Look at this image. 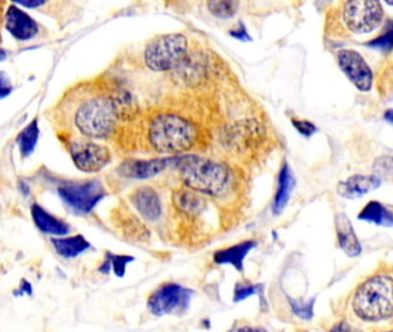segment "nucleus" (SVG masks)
Returning a JSON list of instances; mask_svg holds the SVG:
<instances>
[{"label":"nucleus","mask_w":393,"mask_h":332,"mask_svg":"<svg viewBox=\"0 0 393 332\" xmlns=\"http://www.w3.org/2000/svg\"><path fill=\"white\" fill-rule=\"evenodd\" d=\"M294 183H296V180H294V176L291 171L290 165L284 163L281 172H279V177H278L277 192H276L274 205H272V211L276 215H279L290 201Z\"/></svg>","instance_id":"nucleus-18"},{"label":"nucleus","mask_w":393,"mask_h":332,"mask_svg":"<svg viewBox=\"0 0 393 332\" xmlns=\"http://www.w3.org/2000/svg\"><path fill=\"white\" fill-rule=\"evenodd\" d=\"M208 9L212 16L218 18H231L235 16L238 12L239 3L237 1H220V0H214V1H208Z\"/></svg>","instance_id":"nucleus-22"},{"label":"nucleus","mask_w":393,"mask_h":332,"mask_svg":"<svg viewBox=\"0 0 393 332\" xmlns=\"http://www.w3.org/2000/svg\"><path fill=\"white\" fill-rule=\"evenodd\" d=\"M51 242L55 252L64 259H74L90 247L88 240L81 235L70 238H52Z\"/></svg>","instance_id":"nucleus-19"},{"label":"nucleus","mask_w":393,"mask_h":332,"mask_svg":"<svg viewBox=\"0 0 393 332\" xmlns=\"http://www.w3.org/2000/svg\"><path fill=\"white\" fill-rule=\"evenodd\" d=\"M381 178L375 174L363 176L355 174L339 183L338 194L343 198H357L366 196L381 186Z\"/></svg>","instance_id":"nucleus-14"},{"label":"nucleus","mask_w":393,"mask_h":332,"mask_svg":"<svg viewBox=\"0 0 393 332\" xmlns=\"http://www.w3.org/2000/svg\"><path fill=\"white\" fill-rule=\"evenodd\" d=\"M330 332H363L357 329L355 326L348 323V322H339L333 326V329Z\"/></svg>","instance_id":"nucleus-31"},{"label":"nucleus","mask_w":393,"mask_h":332,"mask_svg":"<svg viewBox=\"0 0 393 332\" xmlns=\"http://www.w3.org/2000/svg\"><path fill=\"white\" fill-rule=\"evenodd\" d=\"M255 246V241L247 240L225 250H218L215 253V262L220 264H231L235 269H238L239 272H242L244 259Z\"/></svg>","instance_id":"nucleus-17"},{"label":"nucleus","mask_w":393,"mask_h":332,"mask_svg":"<svg viewBox=\"0 0 393 332\" xmlns=\"http://www.w3.org/2000/svg\"><path fill=\"white\" fill-rule=\"evenodd\" d=\"M38 136H40V126H38V119L35 118L29 125L26 126L20 132V134L16 139L18 150L23 159H27L34 153L37 142H38Z\"/></svg>","instance_id":"nucleus-21"},{"label":"nucleus","mask_w":393,"mask_h":332,"mask_svg":"<svg viewBox=\"0 0 393 332\" xmlns=\"http://www.w3.org/2000/svg\"><path fill=\"white\" fill-rule=\"evenodd\" d=\"M188 40L183 34L157 36L144 50V63L153 72L162 73L179 68L186 59Z\"/></svg>","instance_id":"nucleus-5"},{"label":"nucleus","mask_w":393,"mask_h":332,"mask_svg":"<svg viewBox=\"0 0 393 332\" xmlns=\"http://www.w3.org/2000/svg\"><path fill=\"white\" fill-rule=\"evenodd\" d=\"M172 165V157L155 159H131L120 165V173L131 179H149L162 173Z\"/></svg>","instance_id":"nucleus-12"},{"label":"nucleus","mask_w":393,"mask_h":332,"mask_svg":"<svg viewBox=\"0 0 393 332\" xmlns=\"http://www.w3.org/2000/svg\"><path fill=\"white\" fill-rule=\"evenodd\" d=\"M5 27L16 40L31 41L40 33V26L31 16L13 4L5 13Z\"/></svg>","instance_id":"nucleus-11"},{"label":"nucleus","mask_w":393,"mask_h":332,"mask_svg":"<svg viewBox=\"0 0 393 332\" xmlns=\"http://www.w3.org/2000/svg\"><path fill=\"white\" fill-rule=\"evenodd\" d=\"M359 220L391 227L393 225L392 210L382 205L381 202L370 201L360 213Z\"/></svg>","instance_id":"nucleus-20"},{"label":"nucleus","mask_w":393,"mask_h":332,"mask_svg":"<svg viewBox=\"0 0 393 332\" xmlns=\"http://www.w3.org/2000/svg\"><path fill=\"white\" fill-rule=\"evenodd\" d=\"M129 198L137 213L148 222H156L162 216V203L158 194L151 187H139Z\"/></svg>","instance_id":"nucleus-13"},{"label":"nucleus","mask_w":393,"mask_h":332,"mask_svg":"<svg viewBox=\"0 0 393 332\" xmlns=\"http://www.w3.org/2000/svg\"><path fill=\"white\" fill-rule=\"evenodd\" d=\"M315 299L309 301L303 302L300 300H291L293 311L303 320H311L313 317V308H314Z\"/></svg>","instance_id":"nucleus-25"},{"label":"nucleus","mask_w":393,"mask_h":332,"mask_svg":"<svg viewBox=\"0 0 393 332\" xmlns=\"http://www.w3.org/2000/svg\"><path fill=\"white\" fill-rule=\"evenodd\" d=\"M198 137V127L177 113H157L148 126L150 146L164 155L186 153L196 144Z\"/></svg>","instance_id":"nucleus-2"},{"label":"nucleus","mask_w":393,"mask_h":332,"mask_svg":"<svg viewBox=\"0 0 393 332\" xmlns=\"http://www.w3.org/2000/svg\"><path fill=\"white\" fill-rule=\"evenodd\" d=\"M291 122H292V125L294 126L296 131L299 132L300 134L302 136H305L306 139H311L317 132L316 126L313 122H309V120L292 118Z\"/></svg>","instance_id":"nucleus-26"},{"label":"nucleus","mask_w":393,"mask_h":332,"mask_svg":"<svg viewBox=\"0 0 393 332\" xmlns=\"http://www.w3.org/2000/svg\"><path fill=\"white\" fill-rule=\"evenodd\" d=\"M261 287L250 285V284H237L235 291V301H241L248 296H253L255 293H259Z\"/></svg>","instance_id":"nucleus-27"},{"label":"nucleus","mask_w":393,"mask_h":332,"mask_svg":"<svg viewBox=\"0 0 393 332\" xmlns=\"http://www.w3.org/2000/svg\"><path fill=\"white\" fill-rule=\"evenodd\" d=\"M338 66L350 82L360 92L372 90L374 83V73L368 63L359 52L350 49H343L337 55Z\"/></svg>","instance_id":"nucleus-10"},{"label":"nucleus","mask_w":393,"mask_h":332,"mask_svg":"<svg viewBox=\"0 0 393 332\" xmlns=\"http://www.w3.org/2000/svg\"><path fill=\"white\" fill-rule=\"evenodd\" d=\"M107 259L110 263L111 269L118 277H124L126 272V267L129 262H131L134 257L126 255H114V254L107 253Z\"/></svg>","instance_id":"nucleus-24"},{"label":"nucleus","mask_w":393,"mask_h":332,"mask_svg":"<svg viewBox=\"0 0 393 332\" xmlns=\"http://www.w3.org/2000/svg\"><path fill=\"white\" fill-rule=\"evenodd\" d=\"M31 217L34 220L35 225L46 235H65L70 231L68 224L57 217L52 216L51 213L44 210L38 205L31 207Z\"/></svg>","instance_id":"nucleus-16"},{"label":"nucleus","mask_w":393,"mask_h":332,"mask_svg":"<svg viewBox=\"0 0 393 332\" xmlns=\"http://www.w3.org/2000/svg\"><path fill=\"white\" fill-rule=\"evenodd\" d=\"M172 165L179 172L181 181L198 194L220 196L229 183V171L214 159L198 155L179 156L172 157Z\"/></svg>","instance_id":"nucleus-3"},{"label":"nucleus","mask_w":393,"mask_h":332,"mask_svg":"<svg viewBox=\"0 0 393 332\" xmlns=\"http://www.w3.org/2000/svg\"><path fill=\"white\" fill-rule=\"evenodd\" d=\"M387 332H392V331H387Z\"/></svg>","instance_id":"nucleus-37"},{"label":"nucleus","mask_w":393,"mask_h":332,"mask_svg":"<svg viewBox=\"0 0 393 332\" xmlns=\"http://www.w3.org/2000/svg\"><path fill=\"white\" fill-rule=\"evenodd\" d=\"M238 332H267V330L262 329V328H252V326H244L242 329L239 330Z\"/></svg>","instance_id":"nucleus-33"},{"label":"nucleus","mask_w":393,"mask_h":332,"mask_svg":"<svg viewBox=\"0 0 393 332\" xmlns=\"http://www.w3.org/2000/svg\"><path fill=\"white\" fill-rule=\"evenodd\" d=\"M385 118H387V122H392V111H387V114H385Z\"/></svg>","instance_id":"nucleus-36"},{"label":"nucleus","mask_w":393,"mask_h":332,"mask_svg":"<svg viewBox=\"0 0 393 332\" xmlns=\"http://www.w3.org/2000/svg\"><path fill=\"white\" fill-rule=\"evenodd\" d=\"M335 231L340 250L350 257H355L361 253V245L357 239L353 226L344 213H339L335 218Z\"/></svg>","instance_id":"nucleus-15"},{"label":"nucleus","mask_w":393,"mask_h":332,"mask_svg":"<svg viewBox=\"0 0 393 332\" xmlns=\"http://www.w3.org/2000/svg\"><path fill=\"white\" fill-rule=\"evenodd\" d=\"M119 119L112 94L103 92H92L82 98L73 113V124L79 135L94 141L110 139Z\"/></svg>","instance_id":"nucleus-1"},{"label":"nucleus","mask_w":393,"mask_h":332,"mask_svg":"<svg viewBox=\"0 0 393 332\" xmlns=\"http://www.w3.org/2000/svg\"><path fill=\"white\" fill-rule=\"evenodd\" d=\"M230 35L237 38V40L250 41L249 34H248L247 29H246L242 22H240V26H239V27L235 28L233 31H230Z\"/></svg>","instance_id":"nucleus-30"},{"label":"nucleus","mask_w":393,"mask_h":332,"mask_svg":"<svg viewBox=\"0 0 393 332\" xmlns=\"http://www.w3.org/2000/svg\"><path fill=\"white\" fill-rule=\"evenodd\" d=\"M367 45L377 48V49L391 50V48H392V31L389 29L384 35L367 43Z\"/></svg>","instance_id":"nucleus-28"},{"label":"nucleus","mask_w":393,"mask_h":332,"mask_svg":"<svg viewBox=\"0 0 393 332\" xmlns=\"http://www.w3.org/2000/svg\"><path fill=\"white\" fill-rule=\"evenodd\" d=\"M7 57V52L5 51V50L3 49V48H0V61L5 60Z\"/></svg>","instance_id":"nucleus-35"},{"label":"nucleus","mask_w":393,"mask_h":332,"mask_svg":"<svg viewBox=\"0 0 393 332\" xmlns=\"http://www.w3.org/2000/svg\"><path fill=\"white\" fill-rule=\"evenodd\" d=\"M66 146L74 165L86 173L103 170L112 159V154L107 146L81 135L66 137Z\"/></svg>","instance_id":"nucleus-7"},{"label":"nucleus","mask_w":393,"mask_h":332,"mask_svg":"<svg viewBox=\"0 0 393 332\" xmlns=\"http://www.w3.org/2000/svg\"><path fill=\"white\" fill-rule=\"evenodd\" d=\"M174 202L176 205L181 209V210L187 211V213H196L201 211L202 209V198L201 196H196L195 192H183L180 194H176L174 196Z\"/></svg>","instance_id":"nucleus-23"},{"label":"nucleus","mask_w":393,"mask_h":332,"mask_svg":"<svg viewBox=\"0 0 393 332\" xmlns=\"http://www.w3.org/2000/svg\"><path fill=\"white\" fill-rule=\"evenodd\" d=\"M58 194L74 213L87 215L105 198L107 192L99 180L90 179L64 183L59 187Z\"/></svg>","instance_id":"nucleus-8"},{"label":"nucleus","mask_w":393,"mask_h":332,"mask_svg":"<svg viewBox=\"0 0 393 332\" xmlns=\"http://www.w3.org/2000/svg\"><path fill=\"white\" fill-rule=\"evenodd\" d=\"M12 92V83L6 74L0 72V98L6 97Z\"/></svg>","instance_id":"nucleus-29"},{"label":"nucleus","mask_w":393,"mask_h":332,"mask_svg":"<svg viewBox=\"0 0 393 332\" xmlns=\"http://www.w3.org/2000/svg\"><path fill=\"white\" fill-rule=\"evenodd\" d=\"M352 308L360 320L381 322L389 320L393 313V281L391 274H376L360 284Z\"/></svg>","instance_id":"nucleus-4"},{"label":"nucleus","mask_w":393,"mask_h":332,"mask_svg":"<svg viewBox=\"0 0 393 332\" xmlns=\"http://www.w3.org/2000/svg\"><path fill=\"white\" fill-rule=\"evenodd\" d=\"M33 293V287H31V284L29 282L23 281L20 284V287H18V292L16 294L18 296H22V294H31Z\"/></svg>","instance_id":"nucleus-32"},{"label":"nucleus","mask_w":393,"mask_h":332,"mask_svg":"<svg viewBox=\"0 0 393 332\" xmlns=\"http://www.w3.org/2000/svg\"><path fill=\"white\" fill-rule=\"evenodd\" d=\"M192 292L178 284H164L150 296L148 308L156 316L183 314L188 309Z\"/></svg>","instance_id":"nucleus-9"},{"label":"nucleus","mask_w":393,"mask_h":332,"mask_svg":"<svg viewBox=\"0 0 393 332\" xmlns=\"http://www.w3.org/2000/svg\"><path fill=\"white\" fill-rule=\"evenodd\" d=\"M4 7H5V3L0 1V28L3 26ZM0 41H1V38H0Z\"/></svg>","instance_id":"nucleus-34"},{"label":"nucleus","mask_w":393,"mask_h":332,"mask_svg":"<svg viewBox=\"0 0 393 332\" xmlns=\"http://www.w3.org/2000/svg\"><path fill=\"white\" fill-rule=\"evenodd\" d=\"M340 16L346 31L352 34L366 35L381 27L385 13L379 1L353 0L342 4Z\"/></svg>","instance_id":"nucleus-6"}]
</instances>
